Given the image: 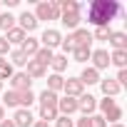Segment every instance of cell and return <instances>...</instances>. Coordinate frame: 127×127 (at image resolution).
<instances>
[{
  "mask_svg": "<svg viewBox=\"0 0 127 127\" xmlns=\"http://www.w3.org/2000/svg\"><path fill=\"white\" fill-rule=\"evenodd\" d=\"M100 87H102L105 97H115V95H120V85H117L115 80H100Z\"/></svg>",
  "mask_w": 127,
  "mask_h": 127,
  "instance_id": "obj_21",
  "label": "cell"
},
{
  "mask_svg": "<svg viewBox=\"0 0 127 127\" xmlns=\"http://www.w3.org/2000/svg\"><path fill=\"white\" fill-rule=\"evenodd\" d=\"M32 127H50V125H47V122H42V120H40V122H35V125H32Z\"/></svg>",
  "mask_w": 127,
  "mask_h": 127,
  "instance_id": "obj_42",
  "label": "cell"
},
{
  "mask_svg": "<svg viewBox=\"0 0 127 127\" xmlns=\"http://www.w3.org/2000/svg\"><path fill=\"white\" fill-rule=\"evenodd\" d=\"M90 127H107L102 115H90Z\"/></svg>",
  "mask_w": 127,
  "mask_h": 127,
  "instance_id": "obj_35",
  "label": "cell"
},
{
  "mask_svg": "<svg viewBox=\"0 0 127 127\" xmlns=\"http://www.w3.org/2000/svg\"><path fill=\"white\" fill-rule=\"evenodd\" d=\"M3 62H5V60H3V57H0V65H3Z\"/></svg>",
  "mask_w": 127,
  "mask_h": 127,
  "instance_id": "obj_45",
  "label": "cell"
},
{
  "mask_svg": "<svg viewBox=\"0 0 127 127\" xmlns=\"http://www.w3.org/2000/svg\"><path fill=\"white\" fill-rule=\"evenodd\" d=\"M77 80H80L82 85H97V82H100V72H97L95 67H85Z\"/></svg>",
  "mask_w": 127,
  "mask_h": 127,
  "instance_id": "obj_14",
  "label": "cell"
},
{
  "mask_svg": "<svg viewBox=\"0 0 127 127\" xmlns=\"http://www.w3.org/2000/svg\"><path fill=\"white\" fill-rule=\"evenodd\" d=\"M60 18V8H57V3L52 0V3H37V8H35V20L40 23V20H57Z\"/></svg>",
  "mask_w": 127,
  "mask_h": 127,
  "instance_id": "obj_2",
  "label": "cell"
},
{
  "mask_svg": "<svg viewBox=\"0 0 127 127\" xmlns=\"http://www.w3.org/2000/svg\"><path fill=\"white\" fill-rule=\"evenodd\" d=\"M0 90H3V80H0Z\"/></svg>",
  "mask_w": 127,
  "mask_h": 127,
  "instance_id": "obj_46",
  "label": "cell"
},
{
  "mask_svg": "<svg viewBox=\"0 0 127 127\" xmlns=\"http://www.w3.org/2000/svg\"><path fill=\"white\" fill-rule=\"evenodd\" d=\"M3 105H8V107H20V92H15V90L5 92V95H3Z\"/></svg>",
  "mask_w": 127,
  "mask_h": 127,
  "instance_id": "obj_26",
  "label": "cell"
},
{
  "mask_svg": "<svg viewBox=\"0 0 127 127\" xmlns=\"http://www.w3.org/2000/svg\"><path fill=\"white\" fill-rule=\"evenodd\" d=\"M110 62H112V65H117L120 70L127 65V50H115L112 55H110Z\"/></svg>",
  "mask_w": 127,
  "mask_h": 127,
  "instance_id": "obj_25",
  "label": "cell"
},
{
  "mask_svg": "<svg viewBox=\"0 0 127 127\" xmlns=\"http://www.w3.org/2000/svg\"><path fill=\"white\" fill-rule=\"evenodd\" d=\"M13 122H15V127H32V125H35V117H32L30 110L18 107V112L13 115Z\"/></svg>",
  "mask_w": 127,
  "mask_h": 127,
  "instance_id": "obj_5",
  "label": "cell"
},
{
  "mask_svg": "<svg viewBox=\"0 0 127 127\" xmlns=\"http://www.w3.org/2000/svg\"><path fill=\"white\" fill-rule=\"evenodd\" d=\"M95 107H97V100H95L92 95H85V92H82V95L77 97V110H80L85 117H90V115L95 112Z\"/></svg>",
  "mask_w": 127,
  "mask_h": 127,
  "instance_id": "obj_4",
  "label": "cell"
},
{
  "mask_svg": "<svg viewBox=\"0 0 127 127\" xmlns=\"http://www.w3.org/2000/svg\"><path fill=\"white\" fill-rule=\"evenodd\" d=\"M8 50H10V45H8V40H5L3 35H0V57H3V55H8Z\"/></svg>",
  "mask_w": 127,
  "mask_h": 127,
  "instance_id": "obj_39",
  "label": "cell"
},
{
  "mask_svg": "<svg viewBox=\"0 0 127 127\" xmlns=\"http://www.w3.org/2000/svg\"><path fill=\"white\" fill-rule=\"evenodd\" d=\"M62 25L70 28V30H77L80 28V13H65V15H60Z\"/></svg>",
  "mask_w": 127,
  "mask_h": 127,
  "instance_id": "obj_19",
  "label": "cell"
},
{
  "mask_svg": "<svg viewBox=\"0 0 127 127\" xmlns=\"http://www.w3.org/2000/svg\"><path fill=\"white\" fill-rule=\"evenodd\" d=\"M62 85H65V77L52 72V75L47 77V87H45V90H50V92H55V95H57V92L62 90Z\"/></svg>",
  "mask_w": 127,
  "mask_h": 127,
  "instance_id": "obj_20",
  "label": "cell"
},
{
  "mask_svg": "<svg viewBox=\"0 0 127 127\" xmlns=\"http://www.w3.org/2000/svg\"><path fill=\"white\" fill-rule=\"evenodd\" d=\"M115 82H117V85H120V87H122V85H125V82H127V67H122V70H120V72H117V80H115Z\"/></svg>",
  "mask_w": 127,
  "mask_h": 127,
  "instance_id": "obj_38",
  "label": "cell"
},
{
  "mask_svg": "<svg viewBox=\"0 0 127 127\" xmlns=\"http://www.w3.org/2000/svg\"><path fill=\"white\" fill-rule=\"evenodd\" d=\"M125 10L117 0H92L87 8V20L97 28H110V20H115Z\"/></svg>",
  "mask_w": 127,
  "mask_h": 127,
  "instance_id": "obj_1",
  "label": "cell"
},
{
  "mask_svg": "<svg viewBox=\"0 0 127 127\" xmlns=\"http://www.w3.org/2000/svg\"><path fill=\"white\" fill-rule=\"evenodd\" d=\"M15 20H20V30H23L25 35H28L30 30H35V28H37V20H35V15H32V13H28V10H25L20 18H15Z\"/></svg>",
  "mask_w": 127,
  "mask_h": 127,
  "instance_id": "obj_10",
  "label": "cell"
},
{
  "mask_svg": "<svg viewBox=\"0 0 127 127\" xmlns=\"http://www.w3.org/2000/svg\"><path fill=\"white\" fill-rule=\"evenodd\" d=\"M55 125H57V127H75V122H72L70 117H62V115L55 120Z\"/></svg>",
  "mask_w": 127,
  "mask_h": 127,
  "instance_id": "obj_36",
  "label": "cell"
},
{
  "mask_svg": "<svg viewBox=\"0 0 127 127\" xmlns=\"http://www.w3.org/2000/svg\"><path fill=\"white\" fill-rule=\"evenodd\" d=\"M10 85H13V90H15V92H25V90H30L32 80H30L25 72H15V75L10 77Z\"/></svg>",
  "mask_w": 127,
  "mask_h": 127,
  "instance_id": "obj_8",
  "label": "cell"
},
{
  "mask_svg": "<svg viewBox=\"0 0 127 127\" xmlns=\"http://www.w3.org/2000/svg\"><path fill=\"white\" fill-rule=\"evenodd\" d=\"M0 28H3L5 32L13 30V28H15V15H10V13H0Z\"/></svg>",
  "mask_w": 127,
  "mask_h": 127,
  "instance_id": "obj_28",
  "label": "cell"
},
{
  "mask_svg": "<svg viewBox=\"0 0 127 127\" xmlns=\"http://www.w3.org/2000/svg\"><path fill=\"white\" fill-rule=\"evenodd\" d=\"M82 87H85V85H82V82H80L77 77H70V80H65V85H62L65 95H67V97H75V100H77V97L82 95Z\"/></svg>",
  "mask_w": 127,
  "mask_h": 127,
  "instance_id": "obj_9",
  "label": "cell"
},
{
  "mask_svg": "<svg viewBox=\"0 0 127 127\" xmlns=\"http://www.w3.org/2000/svg\"><path fill=\"white\" fill-rule=\"evenodd\" d=\"M57 8H60V15H65V13H80V3L77 0H55Z\"/></svg>",
  "mask_w": 127,
  "mask_h": 127,
  "instance_id": "obj_16",
  "label": "cell"
},
{
  "mask_svg": "<svg viewBox=\"0 0 127 127\" xmlns=\"http://www.w3.org/2000/svg\"><path fill=\"white\" fill-rule=\"evenodd\" d=\"M120 120H122V110H120L117 105L105 112V122H112V125H115V122H120Z\"/></svg>",
  "mask_w": 127,
  "mask_h": 127,
  "instance_id": "obj_29",
  "label": "cell"
},
{
  "mask_svg": "<svg viewBox=\"0 0 127 127\" xmlns=\"http://www.w3.org/2000/svg\"><path fill=\"white\" fill-rule=\"evenodd\" d=\"M35 62H40L42 67H47L50 62H52V50H47V47H40V50L35 52Z\"/></svg>",
  "mask_w": 127,
  "mask_h": 127,
  "instance_id": "obj_24",
  "label": "cell"
},
{
  "mask_svg": "<svg viewBox=\"0 0 127 127\" xmlns=\"http://www.w3.org/2000/svg\"><path fill=\"white\" fill-rule=\"evenodd\" d=\"M13 75H15V72H13V65H10V62L5 60L3 65H0V80H10Z\"/></svg>",
  "mask_w": 127,
  "mask_h": 127,
  "instance_id": "obj_31",
  "label": "cell"
},
{
  "mask_svg": "<svg viewBox=\"0 0 127 127\" xmlns=\"http://www.w3.org/2000/svg\"><path fill=\"white\" fill-rule=\"evenodd\" d=\"M57 95L55 92H50V90H42L40 92V97H37V102H40V107H57Z\"/></svg>",
  "mask_w": 127,
  "mask_h": 127,
  "instance_id": "obj_15",
  "label": "cell"
},
{
  "mask_svg": "<svg viewBox=\"0 0 127 127\" xmlns=\"http://www.w3.org/2000/svg\"><path fill=\"white\" fill-rule=\"evenodd\" d=\"M110 35H112L110 28H97L95 35H92V40H110Z\"/></svg>",
  "mask_w": 127,
  "mask_h": 127,
  "instance_id": "obj_34",
  "label": "cell"
},
{
  "mask_svg": "<svg viewBox=\"0 0 127 127\" xmlns=\"http://www.w3.org/2000/svg\"><path fill=\"white\" fill-rule=\"evenodd\" d=\"M10 60H13V65H28V57H25V55L20 52V47L10 52Z\"/></svg>",
  "mask_w": 127,
  "mask_h": 127,
  "instance_id": "obj_32",
  "label": "cell"
},
{
  "mask_svg": "<svg viewBox=\"0 0 127 127\" xmlns=\"http://www.w3.org/2000/svg\"><path fill=\"white\" fill-rule=\"evenodd\" d=\"M25 32L20 30V28H13V30H8V35H5V40H8V45H23L25 42Z\"/></svg>",
  "mask_w": 127,
  "mask_h": 127,
  "instance_id": "obj_17",
  "label": "cell"
},
{
  "mask_svg": "<svg viewBox=\"0 0 127 127\" xmlns=\"http://www.w3.org/2000/svg\"><path fill=\"white\" fill-rule=\"evenodd\" d=\"M90 60H92V67H95L97 72L105 70V67H110V55H107V50H92Z\"/></svg>",
  "mask_w": 127,
  "mask_h": 127,
  "instance_id": "obj_7",
  "label": "cell"
},
{
  "mask_svg": "<svg viewBox=\"0 0 127 127\" xmlns=\"http://www.w3.org/2000/svg\"><path fill=\"white\" fill-rule=\"evenodd\" d=\"M112 107H115V100H112V97L100 100V110H102V112H107V110H112Z\"/></svg>",
  "mask_w": 127,
  "mask_h": 127,
  "instance_id": "obj_37",
  "label": "cell"
},
{
  "mask_svg": "<svg viewBox=\"0 0 127 127\" xmlns=\"http://www.w3.org/2000/svg\"><path fill=\"white\" fill-rule=\"evenodd\" d=\"M112 127H125V125H120V122H115V125H112Z\"/></svg>",
  "mask_w": 127,
  "mask_h": 127,
  "instance_id": "obj_44",
  "label": "cell"
},
{
  "mask_svg": "<svg viewBox=\"0 0 127 127\" xmlns=\"http://www.w3.org/2000/svg\"><path fill=\"white\" fill-rule=\"evenodd\" d=\"M60 47H62V52H72L75 50V40H72V35H67V37H62V42H60Z\"/></svg>",
  "mask_w": 127,
  "mask_h": 127,
  "instance_id": "obj_33",
  "label": "cell"
},
{
  "mask_svg": "<svg viewBox=\"0 0 127 127\" xmlns=\"http://www.w3.org/2000/svg\"><path fill=\"white\" fill-rule=\"evenodd\" d=\"M0 120H5V107L0 105Z\"/></svg>",
  "mask_w": 127,
  "mask_h": 127,
  "instance_id": "obj_43",
  "label": "cell"
},
{
  "mask_svg": "<svg viewBox=\"0 0 127 127\" xmlns=\"http://www.w3.org/2000/svg\"><path fill=\"white\" fill-rule=\"evenodd\" d=\"M37 50H40V42H37L35 37H25V42L20 45V52H23L28 60H30V57H35V52H37Z\"/></svg>",
  "mask_w": 127,
  "mask_h": 127,
  "instance_id": "obj_12",
  "label": "cell"
},
{
  "mask_svg": "<svg viewBox=\"0 0 127 127\" xmlns=\"http://www.w3.org/2000/svg\"><path fill=\"white\" fill-rule=\"evenodd\" d=\"M57 107H40V120L50 125V120H57Z\"/></svg>",
  "mask_w": 127,
  "mask_h": 127,
  "instance_id": "obj_27",
  "label": "cell"
},
{
  "mask_svg": "<svg viewBox=\"0 0 127 127\" xmlns=\"http://www.w3.org/2000/svg\"><path fill=\"white\" fill-rule=\"evenodd\" d=\"M0 127H15L13 120H0Z\"/></svg>",
  "mask_w": 127,
  "mask_h": 127,
  "instance_id": "obj_41",
  "label": "cell"
},
{
  "mask_svg": "<svg viewBox=\"0 0 127 127\" xmlns=\"http://www.w3.org/2000/svg\"><path fill=\"white\" fill-rule=\"evenodd\" d=\"M90 55H92V47H85V45H77V47L72 50L75 62H87V60H90Z\"/></svg>",
  "mask_w": 127,
  "mask_h": 127,
  "instance_id": "obj_23",
  "label": "cell"
},
{
  "mask_svg": "<svg viewBox=\"0 0 127 127\" xmlns=\"http://www.w3.org/2000/svg\"><path fill=\"white\" fill-rule=\"evenodd\" d=\"M77 127H90V117H82V120H77Z\"/></svg>",
  "mask_w": 127,
  "mask_h": 127,
  "instance_id": "obj_40",
  "label": "cell"
},
{
  "mask_svg": "<svg viewBox=\"0 0 127 127\" xmlns=\"http://www.w3.org/2000/svg\"><path fill=\"white\" fill-rule=\"evenodd\" d=\"M72 112H77V100L75 97H60L57 100V115H62V117H70Z\"/></svg>",
  "mask_w": 127,
  "mask_h": 127,
  "instance_id": "obj_3",
  "label": "cell"
},
{
  "mask_svg": "<svg viewBox=\"0 0 127 127\" xmlns=\"http://www.w3.org/2000/svg\"><path fill=\"white\" fill-rule=\"evenodd\" d=\"M110 42H112L115 50H127V35H125V32H115V30H112Z\"/></svg>",
  "mask_w": 127,
  "mask_h": 127,
  "instance_id": "obj_22",
  "label": "cell"
},
{
  "mask_svg": "<svg viewBox=\"0 0 127 127\" xmlns=\"http://www.w3.org/2000/svg\"><path fill=\"white\" fill-rule=\"evenodd\" d=\"M25 67H28V72H25V75H28L30 80H37V77H45V72H47V70H45V67L40 65V62H35V60H28V65H25Z\"/></svg>",
  "mask_w": 127,
  "mask_h": 127,
  "instance_id": "obj_13",
  "label": "cell"
},
{
  "mask_svg": "<svg viewBox=\"0 0 127 127\" xmlns=\"http://www.w3.org/2000/svg\"><path fill=\"white\" fill-rule=\"evenodd\" d=\"M35 102V95H32V90H25V92H20V107H25V110H30V105Z\"/></svg>",
  "mask_w": 127,
  "mask_h": 127,
  "instance_id": "obj_30",
  "label": "cell"
},
{
  "mask_svg": "<svg viewBox=\"0 0 127 127\" xmlns=\"http://www.w3.org/2000/svg\"><path fill=\"white\" fill-rule=\"evenodd\" d=\"M52 70H55V75H62L67 70V55H52Z\"/></svg>",
  "mask_w": 127,
  "mask_h": 127,
  "instance_id": "obj_18",
  "label": "cell"
},
{
  "mask_svg": "<svg viewBox=\"0 0 127 127\" xmlns=\"http://www.w3.org/2000/svg\"><path fill=\"white\" fill-rule=\"evenodd\" d=\"M72 40H75V47H77V45L90 47V45H92V32H90V30H85V28H77V30L72 32Z\"/></svg>",
  "mask_w": 127,
  "mask_h": 127,
  "instance_id": "obj_11",
  "label": "cell"
},
{
  "mask_svg": "<svg viewBox=\"0 0 127 127\" xmlns=\"http://www.w3.org/2000/svg\"><path fill=\"white\" fill-rule=\"evenodd\" d=\"M40 42H42V47H47V50H52V47H57V45L62 42V35H60L57 30H52V28H47V30L42 32V37H40Z\"/></svg>",
  "mask_w": 127,
  "mask_h": 127,
  "instance_id": "obj_6",
  "label": "cell"
}]
</instances>
